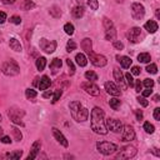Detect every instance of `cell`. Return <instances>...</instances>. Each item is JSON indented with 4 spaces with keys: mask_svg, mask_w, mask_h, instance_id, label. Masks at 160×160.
<instances>
[{
    "mask_svg": "<svg viewBox=\"0 0 160 160\" xmlns=\"http://www.w3.org/2000/svg\"><path fill=\"white\" fill-rule=\"evenodd\" d=\"M39 45H40V49L43 50V52H45L46 54L54 53L55 49H56V43H55V41H54V40H48V39H45V38L40 39Z\"/></svg>",
    "mask_w": 160,
    "mask_h": 160,
    "instance_id": "obj_8",
    "label": "cell"
},
{
    "mask_svg": "<svg viewBox=\"0 0 160 160\" xmlns=\"http://www.w3.org/2000/svg\"><path fill=\"white\" fill-rule=\"evenodd\" d=\"M85 5L89 6L91 10H98V8H99L98 0H86V2H85Z\"/></svg>",
    "mask_w": 160,
    "mask_h": 160,
    "instance_id": "obj_34",
    "label": "cell"
},
{
    "mask_svg": "<svg viewBox=\"0 0 160 160\" xmlns=\"http://www.w3.org/2000/svg\"><path fill=\"white\" fill-rule=\"evenodd\" d=\"M66 64H68V66H69V74L73 75V74L75 73V68H74L73 61L70 60V59H66Z\"/></svg>",
    "mask_w": 160,
    "mask_h": 160,
    "instance_id": "obj_43",
    "label": "cell"
},
{
    "mask_svg": "<svg viewBox=\"0 0 160 160\" xmlns=\"http://www.w3.org/2000/svg\"><path fill=\"white\" fill-rule=\"evenodd\" d=\"M9 45H10V48L14 50V52H16V53H20L21 52V44H20V41L18 40V39H15V38H11L10 39V41H9Z\"/></svg>",
    "mask_w": 160,
    "mask_h": 160,
    "instance_id": "obj_25",
    "label": "cell"
},
{
    "mask_svg": "<svg viewBox=\"0 0 160 160\" xmlns=\"http://www.w3.org/2000/svg\"><path fill=\"white\" fill-rule=\"evenodd\" d=\"M144 15H145V9L141 4L134 3L131 5V16L135 20H141L143 18H144Z\"/></svg>",
    "mask_w": 160,
    "mask_h": 160,
    "instance_id": "obj_11",
    "label": "cell"
},
{
    "mask_svg": "<svg viewBox=\"0 0 160 160\" xmlns=\"http://www.w3.org/2000/svg\"><path fill=\"white\" fill-rule=\"evenodd\" d=\"M0 120H2V115H0Z\"/></svg>",
    "mask_w": 160,
    "mask_h": 160,
    "instance_id": "obj_61",
    "label": "cell"
},
{
    "mask_svg": "<svg viewBox=\"0 0 160 160\" xmlns=\"http://www.w3.org/2000/svg\"><path fill=\"white\" fill-rule=\"evenodd\" d=\"M11 133H13L14 139H15L16 141H21V139H23V134H21V131H20L18 128H13V129H11Z\"/></svg>",
    "mask_w": 160,
    "mask_h": 160,
    "instance_id": "obj_35",
    "label": "cell"
},
{
    "mask_svg": "<svg viewBox=\"0 0 160 160\" xmlns=\"http://www.w3.org/2000/svg\"><path fill=\"white\" fill-rule=\"evenodd\" d=\"M91 130L96 134H100V135H105L108 133L105 124V113L103 109L98 106L91 110Z\"/></svg>",
    "mask_w": 160,
    "mask_h": 160,
    "instance_id": "obj_1",
    "label": "cell"
},
{
    "mask_svg": "<svg viewBox=\"0 0 160 160\" xmlns=\"http://www.w3.org/2000/svg\"><path fill=\"white\" fill-rule=\"evenodd\" d=\"M75 60H77L78 65H80V66H85V65L88 64V59H86V56L84 55V54H81V53L77 54V56H75Z\"/></svg>",
    "mask_w": 160,
    "mask_h": 160,
    "instance_id": "obj_27",
    "label": "cell"
},
{
    "mask_svg": "<svg viewBox=\"0 0 160 160\" xmlns=\"http://www.w3.org/2000/svg\"><path fill=\"white\" fill-rule=\"evenodd\" d=\"M126 36H128L129 41H131V43H140V41L144 39V34H143L140 28H131L128 31Z\"/></svg>",
    "mask_w": 160,
    "mask_h": 160,
    "instance_id": "obj_7",
    "label": "cell"
},
{
    "mask_svg": "<svg viewBox=\"0 0 160 160\" xmlns=\"http://www.w3.org/2000/svg\"><path fill=\"white\" fill-rule=\"evenodd\" d=\"M25 95H27L28 99H34V98H36L38 93L35 90H33V89H27L25 90Z\"/></svg>",
    "mask_w": 160,
    "mask_h": 160,
    "instance_id": "obj_41",
    "label": "cell"
},
{
    "mask_svg": "<svg viewBox=\"0 0 160 160\" xmlns=\"http://www.w3.org/2000/svg\"><path fill=\"white\" fill-rule=\"evenodd\" d=\"M136 155V148H134L131 145H126V146H123L116 154V159H130L133 156Z\"/></svg>",
    "mask_w": 160,
    "mask_h": 160,
    "instance_id": "obj_6",
    "label": "cell"
},
{
    "mask_svg": "<svg viewBox=\"0 0 160 160\" xmlns=\"http://www.w3.org/2000/svg\"><path fill=\"white\" fill-rule=\"evenodd\" d=\"M151 93H153V90H151V88H146V90L143 91V96L146 98V96H150Z\"/></svg>",
    "mask_w": 160,
    "mask_h": 160,
    "instance_id": "obj_50",
    "label": "cell"
},
{
    "mask_svg": "<svg viewBox=\"0 0 160 160\" xmlns=\"http://www.w3.org/2000/svg\"><path fill=\"white\" fill-rule=\"evenodd\" d=\"M61 94H63V91L61 90H56L55 93H54V96H53V104H55L59 99H60V96H61Z\"/></svg>",
    "mask_w": 160,
    "mask_h": 160,
    "instance_id": "obj_44",
    "label": "cell"
},
{
    "mask_svg": "<svg viewBox=\"0 0 160 160\" xmlns=\"http://www.w3.org/2000/svg\"><path fill=\"white\" fill-rule=\"evenodd\" d=\"M154 102H159V95H155L154 96Z\"/></svg>",
    "mask_w": 160,
    "mask_h": 160,
    "instance_id": "obj_59",
    "label": "cell"
},
{
    "mask_svg": "<svg viewBox=\"0 0 160 160\" xmlns=\"http://www.w3.org/2000/svg\"><path fill=\"white\" fill-rule=\"evenodd\" d=\"M2 2H3L4 4H6V5H9V4H14L16 0H2Z\"/></svg>",
    "mask_w": 160,
    "mask_h": 160,
    "instance_id": "obj_57",
    "label": "cell"
},
{
    "mask_svg": "<svg viewBox=\"0 0 160 160\" xmlns=\"http://www.w3.org/2000/svg\"><path fill=\"white\" fill-rule=\"evenodd\" d=\"M89 59H90V61L93 65H95L98 66V68H102V66H105L108 60H106V58L104 55H100V54H95V53H93L90 52L89 54Z\"/></svg>",
    "mask_w": 160,
    "mask_h": 160,
    "instance_id": "obj_9",
    "label": "cell"
},
{
    "mask_svg": "<svg viewBox=\"0 0 160 160\" xmlns=\"http://www.w3.org/2000/svg\"><path fill=\"white\" fill-rule=\"evenodd\" d=\"M25 115V111L23 110V109H19L16 106H13L9 109V111H8V116L10 118V120L14 123V124H18V125H24V123L21 121L23 116Z\"/></svg>",
    "mask_w": 160,
    "mask_h": 160,
    "instance_id": "obj_4",
    "label": "cell"
},
{
    "mask_svg": "<svg viewBox=\"0 0 160 160\" xmlns=\"http://www.w3.org/2000/svg\"><path fill=\"white\" fill-rule=\"evenodd\" d=\"M34 6H35V4L33 3L31 0H24V2L21 3V5H20V8H21L23 10H30Z\"/></svg>",
    "mask_w": 160,
    "mask_h": 160,
    "instance_id": "obj_29",
    "label": "cell"
},
{
    "mask_svg": "<svg viewBox=\"0 0 160 160\" xmlns=\"http://www.w3.org/2000/svg\"><path fill=\"white\" fill-rule=\"evenodd\" d=\"M21 155H23V151L21 150H15V151H13V153H8L5 155V158L6 159H10V160H18V159L21 158Z\"/></svg>",
    "mask_w": 160,
    "mask_h": 160,
    "instance_id": "obj_26",
    "label": "cell"
},
{
    "mask_svg": "<svg viewBox=\"0 0 160 160\" xmlns=\"http://www.w3.org/2000/svg\"><path fill=\"white\" fill-rule=\"evenodd\" d=\"M138 60L140 63H150V60H151L150 54H148V53H141V54H139L138 55Z\"/></svg>",
    "mask_w": 160,
    "mask_h": 160,
    "instance_id": "obj_32",
    "label": "cell"
},
{
    "mask_svg": "<svg viewBox=\"0 0 160 160\" xmlns=\"http://www.w3.org/2000/svg\"><path fill=\"white\" fill-rule=\"evenodd\" d=\"M135 139V131L130 125H125L121 129V141H131Z\"/></svg>",
    "mask_w": 160,
    "mask_h": 160,
    "instance_id": "obj_12",
    "label": "cell"
},
{
    "mask_svg": "<svg viewBox=\"0 0 160 160\" xmlns=\"http://www.w3.org/2000/svg\"><path fill=\"white\" fill-rule=\"evenodd\" d=\"M104 86H105V90H106L108 94H110L113 96H119L120 95V89H119V86H118L115 83L106 81Z\"/></svg>",
    "mask_w": 160,
    "mask_h": 160,
    "instance_id": "obj_14",
    "label": "cell"
},
{
    "mask_svg": "<svg viewBox=\"0 0 160 160\" xmlns=\"http://www.w3.org/2000/svg\"><path fill=\"white\" fill-rule=\"evenodd\" d=\"M143 84H144L146 88H153L154 86V80L153 79H145Z\"/></svg>",
    "mask_w": 160,
    "mask_h": 160,
    "instance_id": "obj_47",
    "label": "cell"
},
{
    "mask_svg": "<svg viewBox=\"0 0 160 160\" xmlns=\"http://www.w3.org/2000/svg\"><path fill=\"white\" fill-rule=\"evenodd\" d=\"M131 74L133 75H139L140 74V68H139V66H133V68H131Z\"/></svg>",
    "mask_w": 160,
    "mask_h": 160,
    "instance_id": "obj_51",
    "label": "cell"
},
{
    "mask_svg": "<svg viewBox=\"0 0 160 160\" xmlns=\"http://www.w3.org/2000/svg\"><path fill=\"white\" fill-rule=\"evenodd\" d=\"M85 78L89 81H95V80H98V75L94 71H86L85 73Z\"/></svg>",
    "mask_w": 160,
    "mask_h": 160,
    "instance_id": "obj_39",
    "label": "cell"
},
{
    "mask_svg": "<svg viewBox=\"0 0 160 160\" xmlns=\"http://www.w3.org/2000/svg\"><path fill=\"white\" fill-rule=\"evenodd\" d=\"M81 88H83V90H85L89 95H91V96H98L99 94H100V89H99V86L98 85H95L94 84V81H85V83H83L81 84Z\"/></svg>",
    "mask_w": 160,
    "mask_h": 160,
    "instance_id": "obj_10",
    "label": "cell"
},
{
    "mask_svg": "<svg viewBox=\"0 0 160 160\" xmlns=\"http://www.w3.org/2000/svg\"><path fill=\"white\" fill-rule=\"evenodd\" d=\"M40 148H41V141L40 140H36L34 144H33L31 149H30V153L28 155V160H33V159H35L39 154V151H40Z\"/></svg>",
    "mask_w": 160,
    "mask_h": 160,
    "instance_id": "obj_17",
    "label": "cell"
},
{
    "mask_svg": "<svg viewBox=\"0 0 160 160\" xmlns=\"http://www.w3.org/2000/svg\"><path fill=\"white\" fill-rule=\"evenodd\" d=\"M52 130H53V135H54V138L58 140L59 144H61L63 146L68 148V146H69V143H68V140H66V138L63 135V133H61L60 130H59V129H56V128H53Z\"/></svg>",
    "mask_w": 160,
    "mask_h": 160,
    "instance_id": "obj_15",
    "label": "cell"
},
{
    "mask_svg": "<svg viewBox=\"0 0 160 160\" xmlns=\"http://www.w3.org/2000/svg\"><path fill=\"white\" fill-rule=\"evenodd\" d=\"M5 20H6V14L4 11H0V24L5 23Z\"/></svg>",
    "mask_w": 160,
    "mask_h": 160,
    "instance_id": "obj_53",
    "label": "cell"
},
{
    "mask_svg": "<svg viewBox=\"0 0 160 160\" xmlns=\"http://www.w3.org/2000/svg\"><path fill=\"white\" fill-rule=\"evenodd\" d=\"M144 130H145L148 134H153L154 130H155V128H154L153 124H150L149 121H146V123H144Z\"/></svg>",
    "mask_w": 160,
    "mask_h": 160,
    "instance_id": "obj_40",
    "label": "cell"
},
{
    "mask_svg": "<svg viewBox=\"0 0 160 160\" xmlns=\"http://www.w3.org/2000/svg\"><path fill=\"white\" fill-rule=\"evenodd\" d=\"M73 15L75 16V18H81V16L84 15V8L80 6V5L75 6L73 9Z\"/></svg>",
    "mask_w": 160,
    "mask_h": 160,
    "instance_id": "obj_30",
    "label": "cell"
},
{
    "mask_svg": "<svg viewBox=\"0 0 160 160\" xmlns=\"http://www.w3.org/2000/svg\"><path fill=\"white\" fill-rule=\"evenodd\" d=\"M114 78H115L116 83L120 85L121 90H125L128 85H126V83H125V80H124V75H123V73H121V70H120V69L114 68Z\"/></svg>",
    "mask_w": 160,
    "mask_h": 160,
    "instance_id": "obj_16",
    "label": "cell"
},
{
    "mask_svg": "<svg viewBox=\"0 0 160 160\" xmlns=\"http://www.w3.org/2000/svg\"><path fill=\"white\" fill-rule=\"evenodd\" d=\"M45 65H46V59L44 56L38 58V60H36V68H38V70L43 71L45 69Z\"/></svg>",
    "mask_w": 160,
    "mask_h": 160,
    "instance_id": "obj_28",
    "label": "cell"
},
{
    "mask_svg": "<svg viewBox=\"0 0 160 160\" xmlns=\"http://www.w3.org/2000/svg\"><path fill=\"white\" fill-rule=\"evenodd\" d=\"M116 59H118V61L121 64V66H123L124 69L130 68V65H131V59H130L129 56H120V55H116Z\"/></svg>",
    "mask_w": 160,
    "mask_h": 160,
    "instance_id": "obj_23",
    "label": "cell"
},
{
    "mask_svg": "<svg viewBox=\"0 0 160 160\" xmlns=\"http://www.w3.org/2000/svg\"><path fill=\"white\" fill-rule=\"evenodd\" d=\"M135 114H136V119L140 121V120H143V111H140V110H135Z\"/></svg>",
    "mask_w": 160,
    "mask_h": 160,
    "instance_id": "obj_55",
    "label": "cell"
},
{
    "mask_svg": "<svg viewBox=\"0 0 160 160\" xmlns=\"http://www.w3.org/2000/svg\"><path fill=\"white\" fill-rule=\"evenodd\" d=\"M50 85H52V81H50L49 77L44 75V77L40 79V83L38 84V88H39L40 90H46L48 88H50Z\"/></svg>",
    "mask_w": 160,
    "mask_h": 160,
    "instance_id": "obj_22",
    "label": "cell"
},
{
    "mask_svg": "<svg viewBox=\"0 0 160 160\" xmlns=\"http://www.w3.org/2000/svg\"><path fill=\"white\" fill-rule=\"evenodd\" d=\"M153 153H154L156 156H160V151H159L158 149H153Z\"/></svg>",
    "mask_w": 160,
    "mask_h": 160,
    "instance_id": "obj_58",
    "label": "cell"
},
{
    "mask_svg": "<svg viewBox=\"0 0 160 160\" xmlns=\"http://www.w3.org/2000/svg\"><path fill=\"white\" fill-rule=\"evenodd\" d=\"M49 13H50V15H53L54 18H60V16H61V11H60V9H59L56 5L50 8V11Z\"/></svg>",
    "mask_w": 160,
    "mask_h": 160,
    "instance_id": "obj_33",
    "label": "cell"
},
{
    "mask_svg": "<svg viewBox=\"0 0 160 160\" xmlns=\"http://www.w3.org/2000/svg\"><path fill=\"white\" fill-rule=\"evenodd\" d=\"M105 124H106V128L109 130L114 131V133H119L123 129L121 121L120 120H116V119H108V120H105Z\"/></svg>",
    "mask_w": 160,
    "mask_h": 160,
    "instance_id": "obj_13",
    "label": "cell"
},
{
    "mask_svg": "<svg viewBox=\"0 0 160 160\" xmlns=\"http://www.w3.org/2000/svg\"><path fill=\"white\" fill-rule=\"evenodd\" d=\"M138 102H139V104H140L141 106H148V105H149L148 100H145L144 96H139V98H138Z\"/></svg>",
    "mask_w": 160,
    "mask_h": 160,
    "instance_id": "obj_48",
    "label": "cell"
},
{
    "mask_svg": "<svg viewBox=\"0 0 160 160\" xmlns=\"http://www.w3.org/2000/svg\"><path fill=\"white\" fill-rule=\"evenodd\" d=\"M109 105H110V108L113 109V110H118V109L120 108L121 103H120V100H119V99L114 98V99H110V102H109Z\"/></svg>",
    "mask_w": 160,
    "mask_h": 160,
    "instance_id": "obj_31",
    "label": "cell"
},
{
    "mask_svg": "<svg viewBox=\"0 0 160 160\" xmlns=\"http://www.w3.org/2000/svg\"><path fill=\"white\" fill-rule=\"evenodd\" d=\"M10 23H13V24H16V25H19V24L21 23V18H20V16H16V15H14V16H11V18H10Z\"/></svg>",
    "mask_w": 160,
    "mask_h": 160,
    "instance_id": "obj_45",
    "label": "cell"
},
{
    "mask_svg": "<svg viewBox=\"0 0 160 160\" xmlns=\"http://www.w3.org/2000/svg\"><path fill=\"white\" fill-rule=\"evenodd\" d=\"M80 45H81V49H83L86 54H89L90 52H93V41H91V39H89V38L83 39V41H81Z\"/></svg>",
    "mask_w": 160,
    "mask_h": 160,
    "instance_id": "obj_19",
    "label": "cell"
},
{
    "mask_svg": "<svg viewBox=\"0 0 160 160\" xmlns=\"http://www.w3.org/2000/svg\"><path fill=\"white\" fill-rule=\"evenodd\" d=\"M146 71L150 73V74H156L158 73V66L155 64H149L146 66Z\"/></svg>",
    "mask_w": 160,
    "mask_h": 160,
    "instance_id": "obj_42",
    "label": "cell"
},
{
    "mask_svg": "<svg viewBox=\"0 0 160 160\" xmlns=\"http://www.w3.org/2000/svg\"><path fill=\"white\" fill-rule=\"evenodd\" d=\"M88 116H89V110H88L86 108L81 106L80 110H79L78 114H77V116H75V120L79 121V123H83V121L88 120Z\"/></svg>",
    "mask_w": 160,
    "mask_h": 160,
    "instance_id": "obj_18",
    "label": "cell"
},
{
    "mask_svg": "<svg viewBox=\"0 0 160 160\" xmlns=\"http://www.w3.org/2000/svg\"><path fill=\"white\" fill-rule=\"evenodd\" d=\"M134 86H135V91L140 93V91H141V86H143V84L140 83V80H136L135 83H134Z\"/></svg>",
    "mask_w": 160,
    "mask_h": 160,
    "instance_id": "obj_49",
    "label": "cell"
},
{
    "mask_svg": "<svg viewBox=\"0 0 160 160\" xmlns=\"http://www.w3.org/2000/svg\"><path fill=\"white\" fill-rule=\"evenodd\" d=\"M2 143H4V144H10L11 140H10L9 136H3V138H2Z\"/></svg>",
    "mask_w": 160,
    "mask_h": 160,
    "instance_id": "obj_54",
    "label": "cell"
},
{
    "mask_svg": "<svg viewBox=\"0 0 160 160\" xmlns=\"http://www.w3.org/2000/svg\"><path fill=\"white\" fill-rule=\"evenodd\" d=\"M154 118L155 120H160V108H156L154 110Z\"/></svg>",
    "mask_w": 160,
    "mask_h": 160,
    "instance_id": "obj_52",
    "label": "cell"
},
{
    "mask_svg": "<svg viewBox=\"0 0 160 160\" xmlns=\"http://www.w3.org/2000/svg\"><path fill=\"white\" fill-rule=\"evenodd\" d=\"M125 79H126V85L130 86V88H133V86H134V83H135V80L133 79V75H131L130 73H126V74H125Z\"/></svg>",
    "mask_w": 160,
    "mask_h": 160,
    "instance_id": "obj_37",
    "label": "cell"
},
{
    "mask_svg": "<svg viewBox=\"0 0 160 160\" xmlns=\"http://www.w3.org/2000/svg\"><path fill=\"white\" fill-rule=\"evenodd\" d=\"M69 108H70V111H71V116L75 119V116H77L78 111L80 110V108H81L80 102H71V103L69 104Z\"/></svg>",
    "mask_w": 160,
    "mask_h": 160,
    "instance_id": "obj_24",
    "label": "cell"
},
{
    "mask_svg": "<svg viewBox=\"0 0 160 160\" xmlns=\"http://www.w3.org/2000/svg\"><path fill=\"white\" fill-rule=\"evenodd\" d=\"M144 28H145V30L148 33H150V34H154V33H156V30H158V23L154 21V20H149V21L145 23Z\"/></svg>",
    "mask_w": 160,
    "mask_h": 160,
    "instance_id": "obj_21",
    "label": "cell"
},
{
    "mask_svg": "<svg viewBox=\"0 0 160 160\" xmlns=\"http://www.w3.org/2000/svg\"><path fill=\"white\" fill-rule=\"evenodd\" d=\"M96 149L99 153H102L104 155H110L118 150V146L110 141H99L96 143Z\"/></svg>",
    "mask_w": 160,
    "mask_h": 160,
    "instance_id": "obj_3",
    "label": "cell"
},
{
    "mask_svg": "<svg viewBox=\"0 0 160 160\" xmlns=\"http://www.w3.org/2000/svg\"><path fill=\"white\" fill-rule=\"evenodd\" d=\"M2 71L5 75H8V77H15V75H18L20 73V68H19L18 63L13 60V59H10V60H8L3 64Z\"/></svg>",
    "mask_w": 160,
    "mask_h": 160,
    "instance_id": "obj_2",
    "label": "cell"
},
{
    "mask_svg": "<svg viewBox=\"0 0 160 160\" xmlns=\"http://www.w3.org/2000/svg\"><path fill=\"white\" fill-rule=\"evenodd\" d=\"M3 133H4V130H3L2 126H0V135H3Z\"/></svg>",
    "mask_w": 160,
    "mask_h": 160,
    "instance_id": "obj_60",
    "label": "cell"
},
{
    "mask_svg": "<svg viewBox=\"0 0 160 160\" xmlns=\"http://www.w3.org/2000/svg\"><path fill=\"white\" fill-rule=\"evenodd\" d=\"M103 24H104V28H105V39L109 40V41H114L115 40V36H116V30H115V27L111 20H109L108 18H104L103 20Z\"/></svg>",
    "mask_w": 160,
    "mask_h": 160,
    "instance_id": "obj_5",
    "label": "cell"
},
{
    "mask_svg": "<svg viewBox=\"0 0 160 160\" xmlns=\"http://www.w3.org/2000/svg\"><path fill=\"white\" fill-rule=\"evenodd\" d=\"M53 95V91H50V90H46L44 94H43V98H45V99H48V98H50Z\"/></svg>",
    "mask_w": 160,
    "mask_h": 160,
    "instance_id": "obj_56",
    "label": "cell"
},
{
    "mask_svg": "<svg viewBox=\"0 0 160 160\" xmlns=\"http://www.w3.org/2000/svg\"><path fill=\"white\" fill-rule=\"evenodd\" d=\"M113 45H114V48L118 49V50H123V49H124V44L121 43V41H116V40H114Z\"/></svg>",
    "mask_w": 160,
    "mask_h": 160,
    "instance_id": "obj_46",
    "label": "cell"
},
{
    "mask_svg": "<svg viewBox=\"0 0 160 160\" xmlns=\"http://www.w3.org/2000/svg\"><path fill=\"white\" fill-rule=\"evenodd\" d=\"M64 31H65L68 35H73V34H74V25L70 24V23H66V24L64 25Z\"/></svg>",
    "mask_w": 160,
    "mask_h": 160,
    "instance_id": "obj_36",
    "label": "cell"
},
{
    "mask_svg": "<svg viewBox=\"0 0 160 160\" xmlns=\"http://www.w3.org/2000/svg\"><path fill=\"white\" fill-rule=\"evenodd\" d=\"M61 65H63V61L60 60V59H58V58L53 59V61L50 63V69H52L53 74H56L59 70H60L61 69Z\"/></svg>",
    "mask_w": 160,
    "mask_h": 160,
    "instance_id": "obj_20",
    "label": "cell"
},
{
    "mask_svg": "<svg viewBox=\"0 0 160 160\" xmlns=\"http://www.w3.org/2000/svg\"><path fill=\"white\" fill-rule=\"evenodd\" d=\"M75 49H77V43H75L74 40H69L68 43H66V52L71 53L73 50H75Z\"/></svg>",
    "mask_w": 160,
    "mask_h": 160,
    "instance_id": "obj_38",
    "label": "cell"
}]
</instances>
